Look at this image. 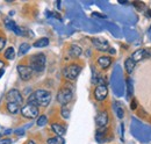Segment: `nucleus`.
Here are the masks:
<instances>
[{
	"mask_svg": "<svg viewBox=\"0 0 151 144\" xmlns=\"http://www.w3.org/2000/svg\"><path fill=\"white\" fill-rule=\"evenodd\" d=\"M93 95L96 101H104L108 95V89L106 85H98L93 91Z\"/></svg>",
	"mask_w": 151,
	"mask_h": 144,
	"instance_id": "9",
	"label": "nucleus"
},
{
	"mask_svg": "<svg viewBox=\"0 0 151 144\" xmlns=\"http://www.w3.org/2000/svg\"><path fill=\"white\" fill-rule=\"evenodd\" d=\"M116 114H117V116H119L120 119L123 117V109L120 107V106H119V107L116 106Z\"/></svg>",
	"mask_w": 151,
	"mask_h": 144,
	"instance_id": "26",
	"label": "nucleus"
},
{
	"mask_svg": "<svg viewBox=\"0 0 151 144\" xmlns=\"http://www.w3.org/2000/svg\"><path fill=\"white\" fill-rule=\"evenodd\" d=\"M5 24H6V27L9 29V30H12V32H14L17 35H24L26 34V32L22 29V28H20L19 26L13 21V20H11V19H6L5 20Z\"/></svg>",
	"mask_w": 151,
	"mask_h": 144,
	"instance_id": "10",
	"label": "nucleus"
},
{
	"mask_svg": "<svg viewBox=\"0 0 151 144\" xmlns=\"http://www.w3.org/2000/svg\"><path fill=\"white\" fill-rule=\"evenodd\" d=\"M69 54H70V56L72 58H78V57H80V55L83 54V50H81V48L79 45L72 44L71 48H70V50H69Z\"/></svg>",
	"mask_w": 151,
	"mask_h": 144,
	"instance_id": "15",
	"label": "nucleus"
},
{
	"mask_svg": "<svg viewBox=\"0 0 151 144\" xmlns=\"http://www.w3.org/2000/svg\"><path fill=\"white\" fill-rule=\"evenodd\" d=\"M130 58H132L135 63H137V62L144 59V58H145V49H138V50H136L135 53H132V55L130 56Z\"/></svg>",
	"mask_w": 151,
	"mask_h": 144,
	"instance_id": "13",
	"label": "nucleus"
},
{
	"mask_svg": "<svg viewBox=\"0 0 151 144\" xmlns=\"http://www.w3.org/2000/svg\"><path fill=\"white\" fill-rule=\"evenodd\" d=\"M7 110L11 113V114H18L20 113V110H21V108H20V105L18 104H14V102H8L7 104Z\"/></svg>",
	"mask_w": 151,
	"mask_h": 144,
	"instance_id": "17",
	"label": "nucleus"
},
{
	"mask_svg": "<svg viewBox=\"0 0 151 144\" xmlns=\"http://www.w3.org/2000/svg\"><path fill=\"white\" fill-rule=\"evenodd\" d=\"M47 144H64V140L60 136H55V137H50L47 140Z\"/></svg>",
	"mask_w": 151,
	"mask_h": 144,
	"instance_id": "20",
	"label": "nucleus"
},
{
	"mask_svg": "<svg viewBox=\"0 0 151 144\" xmlns=\"http://www.w3.org/2000/svg\"><path fill=\"white\" fill-rule=\"evenodd\" d=\"M17 70H18L20 78L23 81H28L29 79H32V77H33V70L30 69V66L20 64V65H18V69Z\"/></svg>",
	"mask_w": 151,
	"mask_h": 144,
	"instance_id": "8",
	"label": "nucleus"
},
{
	"mask_svg": "<svg viewBox=\"0 0 151 144\" xmlns=\"http://www.w3.org/2000/svg\"><path fill=\"white\" fill-rule=\"evenodd\" d=\"M4 73H5V70H4V69H1V70H0V78L2 77V74H4Z\"/></svg>",
	"mask_w": 151,
	"mask_h": 144,
	"instance_id": "30",
	"label": "nucleus"
},
{
	"mask_svg": "<svg viewBox=\"0 0 151 144\" xmlns=\"http://www.w3.org/2000/svg\"><path fill=\"white\" fill-rule=\"evenodd\" d=\"M20 113L26 119H35V117L38 116V107L27 104L26 106H23V107L21 108Z\"/></svg>",
	"mask_w": 151,
	"mask_h": 144,
	"instance_id": "5",
	"label": "nucleus"
},
{
	"mask_svg": "<svg viewBox=\"0 0 151 144\" xmlns=\"http://www.w3.org/2000/svg\"><path fill=\"white\" fill-rule=\"evenodd\" d=\"M148 15H150V17H151V11H150V9L148 11Z\"/></svg>",
	"mask_w": 151,
	"mask_h": 144,
	"instance_id": "33",
	"label": "nucleus"
},
{
	"mask_svg": "<svg viewBox=\"0 0 151 144\" xmlns=\"http://www.w3.org/2000/svg\"><path fill=\"white\" fill-rule=\"evenodd\" d=\"M130 108H132V110H135V109L137 108V101H136L135 99L132 100V104H130Z\"/></svg>",
	"mask_w": 151,
	"mask_h": 144,
	"instance_id": "28",
	"label": "nucleus"
},
{
	"mask_svg": "<svg viewBox=\"0 0 151 144\" xmlns=\"http://www.w3.org/2000/svg\"><path fill=\"white\" fill-rule=\"evenodd\" d=\"M91 41H92V44L95 47V49L99 51H109L111 50V45H109L108 41H106L102 37H93Z\"/></svg>",
	"mask_w": 151,
	"mask_h": 144,
	"instance_id": "7",
	"label": "nucleus"
},
{
	"mask_svg": "<svg viewBox=\"0 0 151 144\" xmlns=\"http://www.w3.org/2000/svg\"><path fill=\"white\" fill-rule=\"evenodd\" d=\"M48 45H49V38H47V37L40 38L37 41H35L33 44V47H35V48H45Z\"/></svg>",
	"mask_w": 151,
	"mask_h": 144,
	"instance_id": "16",
	"label": "nucleus"
},
{
	"mask_svg": "<svg viewBox=\"0 0 151 144\" xmlns=\"http://www.w3.org/2000/svg\"><path fill=\"white\" fill-rule=\"evenodd\" d=\"M2 65H4V63H2V62H1V60H0V70H1V69H2Z\"/></svg>",
	"mask_w": 151,
	"mask_h": 144,
	"instance_id": "32",
	"label": "nucleus"
},
{
	"mask_svg": "<svg viewBox=\"0 0 151 144\" xmlns=\"http://www.w3.org/2000/svg\"><path fill=\"white\" fill-rule=\"evenodd\" d=\"M6 100H7L8 102H14V104H18V105L21 106L22 102H23V96H22V94L20 93V91L13 89V90H9L7 92V94H6Z\"/></svg>",
	"mask_w": 151,
	"mask_h": 144,
	"instance_id": "6",
	"label": "nucleus"
},
{
	"mask_svg": "<svg viewBox=\"0 0 151 144\" xmlns=\"http://www.w3.org/2000/svg\"><path fill=\"white\" fill-rule=\"evenodd\" d=\"M108 114H107V112H105V110H102V112H100L98 115H96V117H95V123H96V126L99 127V128H105V127L107 126V123H108Z\"/></svg>",
	"mask_w": 151,
	"mask_h": 144,
	"instance_id": "11",
	"label": "nucleus"
},
{
	"mask_svg": "<svg viewBox=\"0 0 151 144\" xmlns=\"http://www.w3.org/2000/svg\"><path fill=\"white\" fill-rule=\"evenodd\" d=\"M60 115L64 117V119H69L70 117V110L66 106H63L60 109Z\"/></svg>",
	"mask_w": 151,
	"mask_h": 144,
	"instance_id": "22",
	"label": "nucleus"
},
{
	"mask_svg": "<svg viewBox=\"0 0 151 144\" xmlns=\"http://www.w3.org/2000/svg\"><path fill=\"white\" fill-rule=\"evenodd\" d=\"M96 63H98V65H99L101 69L106 70V69H108V68L112 65V58L108 57V56H101V57L98 58Z\"/></svg>",
	"mask_w": 151,
	"mask_h": 144,
	"instance_id": "12",
	"label": "nucleus"
},
{
	"mask_svg": "<svg viewBox=\"0 0 151 144\" xmlns=\"http://www.w3.org/2000/svg\"><path fill=\"white\" fill-rule=\"evenodd\" d=\"M127 93H128V95H132V84L130 79L127 80Z\"/></svg>",
	"mask_w": 151,
	"mask_h": 144,
	"instance_id": "25",
	"label": "nucleus"
},
{
	"mask_svg": "<svg viewBox=\"0 0 151 144\" xmlns=\"http://www.w3.org/2000/svg\"><path fill=\"white\" fill-rule=\"evenodd\" d=\"M14 57H15V50H14L13 47H9L5 50V58L6 59L12 60V59H14Z\"/></svg>",
	"mask_w": 151,
	"mask_h": 144,
	"instance_id": "19",
	"label": "nucleus"
},
{
	"mask_svg": "<svg viewBox=\"0 0 151 144\" xmlns=\"http://www.w3.org/2000/svg\"><path fill=\"white\" fill-rule=\"evenodd\" d=\"M47 58L44 54H36L30 57V69L33 72H42L45 69Z\"/></svg>",
	"mask_w": 151,
	"mask_h": 144,
	"instance_id": "2",
	"label": "nucleus"
},
{
	"mask_svg": "<svg viewBox=\"0 0 151 144\" xmlns=\"http://www.w3.org/2000/svg\"><path fill=\"white\" fill-rule=\"evenodd\" d=\"M80 71H81V66L73 63V64H70V65H68V66L64 68L63 74H64V77L68 80H75V79L78 78Z\"/></svg>",
	"mask_w": 151,
	"mask_h": 144,
	"instance_id": "4",
	"label": "nucleus"
},
{
	"mask_svg": "<svg viewBox=\"0 0 151 144\" xmlns=\"http://www.w3.org/2000/svg\"><path fill=\"white\" fill-rule=\"evenodd\" d=\"M12 141L9 138H5V140H0V144H11Z\"/></svg>",
	"mask_w": 151,
	"mask_h": 144,
	"instance_id": "29",
	"label": "nucleus"
},
{
	"mask_svg": "<svg viewBox=\"0 0 151 144\" xmlns=\"http://www.w3.org/2000/svg\"><path fill=\"white\" fill-rule=\"evenodd\" d=\"M27 102L36 107H47L51 102V93L45 90L35 91L34 93H32V95H29Z\"/></svg>",
	"mask_w": 151,
	"mask_h": 144,
	"instance_id": "1",
	"label": "nucleus"
},
{
	"mask_svg": "<svg viewBox=\"0 0 151 144\" xmlns=\"http://www.w3.org/2000/svg\"><path fill=\"white\" fill-rule=\"evenodd\" d=\"M47 122H48V119H47V116L45 115H41L40 117L37 119V126L40 127H43L44 125H47Z\"/></svg>",
	"mask_w": 151,
	"mask_h": 144,
	"instance_id": "23",
	"label": "nucleus"
},
{
	"mask_svg": "<svg viewBox=\"0 0 151 144\" xmlns=\"http://www.w3.org/2000/svg\"><path fill=\"white\" fill-rule=\"evenodd\" d=\"M5 44H6V40H5L4 37H0V51L4 49Z\"/></svg>",
	"mask_w": 151,
	"mask_h": 144,
	"instance_id": "27",
	"label": "nucleus"
},
{
	"mask_svg": "<svg viewBox=\"0 0 151 144\" xmlns=\"http://www.w3.org/2000/svg\"><path fill=\"white\" fill-rule=\"evenodd\" d=\"M29 49H30V44H28V43H22L19 48V55L20 56L26 55L29 51Z\"/></svg>",
	"mask_w": 151,
	"mask_h": 144,
	"instance_id": "21",
	"label": "nucleus"
},
{
	"mask_svg": "<svg viewBox=\"0 0 151 144\" xmlns=\"http://www.w3.org/2000/svg\"><path fill=\"white\" fill-rule=\"evenodd\" d=\"M136 8H137V11H143V9H145V5H144V2H139V1H135L134 4H132Z\"/></svg>",
	"mask_w": 151,
	"mask_h": 144,
	"instance_id": "24",
	"label": "nucleus"
},
{
	"mask_svg": "<svg viewBox=\"0 0 151 144\" xmlns=\"http://www.w3.org/2000/svg\"><path fill=\"white\" fill-rule=\"evenodd\" d=\"M135 65H136V63L132 60V58H127L126 62H124V68H126V71L128 73H132V70L135 69Z\"/></svg>",
	"mask_w": 151,
	"mask_h": 144,
	"instance_id": "18",
	"label": "nucleus"
},
{
	"mask_svg": "<svg viewBox=\"0 0 151 144\" xmlns=\"http://www.w3.org/2000/svg\"><path fill=\"white\" fill-rule=\"evenodd\" d=\"M72 96H73L72 89L69 87V86H64V87H62L60 90L58 91V93H57V102L59 105H62V107L66 106L72 100Z\"/></svg>",
	"mask_w": 151,
	"mask_h": 144,
	"instance_id": "3",
	"label": "nucleus"
},
{
	"mask_svg": "<svg viewBox=\"0 0 151 144\" xmlns=\"http://www.w3.org/2000/svg\"><path fill=\"white\" fill-rule=\"evenodd\" d=\"M51 130L56 134V136H64L65 135V132H66V130H65V127L62 126V125H58V123H54V125H51Z\"/></svg>",
	"mask_w": 151,
	"mask_h": 144,
	"instance_id": "14",
	"label": "nucleus"
},
{
	"mask_svg": "<svg viewBox=\"0 0 151 144\" xmlns=\"http://www.w3.org/2000/svg\"><path fill=\"white\" fill-rule=\"evenodd\" d=\"M27 144H36V143H35L34 141H29V142H28V143H27Z\"/></svg>",
	"mask_w": 151,
	"mask_h": 144,
	"instance_id": "31",
	"label": "nucleus"
}]
</instances>
